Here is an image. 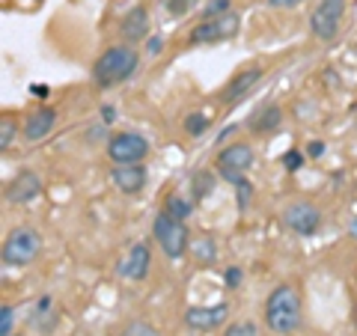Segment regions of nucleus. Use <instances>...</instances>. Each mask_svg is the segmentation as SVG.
<instances>
[{"label": "nucleus", "instance_id": "nucleus-27", "mask_svg": "<svg viewBox=\"0 0 357 336\" xmlns=\"http://www.w3.org/2000/svg\"><path fill=\"white\" fill-rule=\"evenodd\" d=\"M194 3H197V0H170L167 6H170V13H173V15H185Z\"/></svg>", "mask_w": 357, "mask_h": 336}, {"label": "nucleus", "instance_id": "nucleus-23", "mask_svg": "<svg viewBox=\"0 0 357 336\" xmlns=\"http://www.w3.org/2000/svg\"><path fill=\"white\" fill-rule=\"evenodd\" d=\"M194 256L199 262H211V259H215V241H211L208 235H206V238H199L194 244Z\"/></svg>", "mask_w": 357, "mask_h": 336}, {"label": "nucleus", "instance_id": "nucleus-30", "mask_svg": "<svg viewBox=\"0 0 357 336\" xmlns=\"http://www.w3.org/2000/svg\"><path fill=\"white\" fill-rule=\"evenodd\" d=\"M161 45H164V42H161V36H152V39H149V45H146V51L155 57V54H161Z\"/></svg>", "mask_w": 357, "mask_h": 336}, {"label": "nucleus", "instance_id": "nucleus-1", "mask_svg": "<svg viewBox=\"0 0 357 336\" xmlns=\"http://www.w3.org/2000/svg\"><path fill=\"white\" fill-rule=\"evenodd\" d=\"M304 321V304H301V292L292 283H280L265 300V324L268 330L277 336H292L301 330Z\"/></svg>", "mask_w": 357, "mask_h": 336}, {"label": "nucleus", "instance_id": "nucleus-12", "mask_svg": "<svg viewBox=\"0 0 357 336\" xmlns=\"http://www.w3.org/2000/svg\"><path fill=\"white\" fill-rule=\"evenodd\" d=\"M110 182L116 185V190L122 194H140L146 188V170L140 164H116L110 170Z\"/></svg>", "mask_w": 357, "mask_h": 336}, {"label": "nucleus", "instance_id": "nucleus-4", "mask_svg": "<svg viewBox=\"0 0 357 336\" xmlns=\"http://www.w3.org/2000/svg\"><path fill=\"white\" fill-rule=\"evenodd\" d=\"M238 30H241V15L227 13V15H218V18H203L191 30L188 42H191V45H218V42L236 39Z\"/></svg>", "mask_w": 357, "mask_h": 336}, {"label": "nucleus", "instance_id": "nucleus-22", "mask_svg": "<svg viewBox=\"0 0 357 336\" xmlns=\"http://www.w3.org/2000/svg\"><path fill=\"white\" fill-rule=\"evenodd\" d=\"M211 188H215V178H211L208 173H197V176H194V197H197V199L208 197Z\"/></svg>", "mask_w": 357, "mask_h": 336}, {"label": "nucleus", "instance_id": "nucleus-3", "mask_svg": "<svg viewBox=\"0 0 357 336\" xmlns=\"http://www.w3.org/2000/svg\"><path fill=\"white\" fill-rule=\"evenodd\" d=\"M42 250V235L33 227H15L3 241V262L9 268H27Z\"/></svg>", "mask_w": 357, "mask_h": 336}, {"label": "nucleus", "instance_id": "nucleus-24", "mask_svg": "<svg viewBox=\"0 0 357 336\" xmlns=\"http://www.w3.org/2000/svg\"><path fill=\"white\" fill-rule=\"evenodd\" d=\"M223 336H259V330H256L253 321H232Z\"/></svg>", "mask_w": 357, "mask_h": 336}, {"label": "nucleus", "instance_id": "nucleus-16", "mask_svg": "<svg viewBox=\"0 0 357 336\" xmlns=\"http://www.w3.org/2000/svg\"><path fill=\"white\" fill-rule=\"evenodd\" d=\"M119 30H122V36H126L131 45H134V42H140L143 36H149V13H146L143 6H134L131 13L122 18Z\"/></svg>", "mask_w": 357, "mask_h": 336}, {"label": "nucleus", "instance_id": "nucleus-20", "mask_svg": "<svg viewBox=\"0 0 357 336\" xmlns=\"http://www.w3.org/2000/svg\"><path fill=\"white\" fill-rule=\"evenodd\" d=\"M227 13H232V0H208L203 6V18H218Z\"/></svg>", "mask_w": 357, "mask_h": 336}, {"label": "nucleus", "instance_id": "nucleus-17", "mask_svg": "<svg viewBox=\"0 0 357 336\" xmlns=\"http://www.w3.org/2000/svg\"><path fill=\"white\" fill-rule=\"evenodd\" d=\"M280 107H274V105H268V107H262L259 114H256L253 119H250V131L253 134H268V131H277V125H280Z\"/></svg>", "mask_w": 357, "mask_h": 336}, {"label": "nucleus", "instance_id": "nucleus-2", "mask_svg": "<svg viewBox=\"0 0 357 336\" xmlns=\"http://www.w3.org/2000/svg\"><path fill=\"white\" fill-rule=\"evenodd\" d=\"M137 51L131 48V45H114V48H107L102 57L96 60L93 66V81L98 86H116L122 81H128L137 69Z\"/></svg>", "mask_w": 357, "mask_h": 336}, {"label": "nucleus", "instance_id": "nucleus-31", "mask_svg": "<svg viewBox=\"0 0 357 336\" xmlns=\"http://www.w3.org/2000/svg\"><path fill=\"white\" fill-rule=\"evenodd\" d=\"M301 0H268V6H277V9H289V6H298Z\"/></svg>", "mask_w": 357, "mask_h": 336}, {"label": "nucleus", "instance_id": "nucleus-21", "mask_svg": "<svg viewBox=\"0 0 357 336\" xmlns=\"http://www.w3.org/2000/svg\"><path fill=\"white\" fill-rule=\"evenodd\" d=\"M206 128H208V116L206 114H191V116L185 119V131L191 134V137H199Z\"/></svg>", "mask_w": 357, "mask_h": 336}, {"label": "nucleus", "instance_id": "nucleus-13", "mask_svg": "<svg viewBox=\"0 0 357 336\" xmlns=\"http://www.w3.org/2000/svg\"><path fill=\"white\" fill-rule=\"evenodd\" d=\"M262 81V69L259 66H253V69H241V72H236V77L227 84V89H223V102H229V105H236V102H241L244 96H250V89Z\"/></svg>", "mask_w": 357, "mask_h": 336}, {"label": "nucleus", "instance_id": "nucleus-7", "mask_svg": "<svg viewBox=\"0 0 357 336\" xmlns=\"http://www.w3.org/2000/svg\"><path fill=\"white\" fill-rule=\"evenodd\" d=\"M253 161H256V152L248 143H232V146L218 152V170L229 185H241Z\"/></svg>", "mask_w": 357, "mask_h": 336}, {"label": "nucleus", "instance_id": "nucleus-32", "mask_svg": "<svg viewBox=\"0 0 357 336\" xmlns=\"http://www.w3.org/2000/svg\"><path fill=\"white\" fill-rule=\"evenodd\" d=\"M102 116H105V122H114V107H105Z\"/></svg>", "mask_w": 357, "mask_h": 336}, {"label": "nucleus", "instance_id": "nucleus-26", "mask_svg": "<svg viewBox=\"0 0 357 336\" xmlns=\"http://www.w3.org/2000/svg\"><path fill=\"white\" fill-rule=\"evenodd\" d=\"M283 164L289 167V170H298V167L304 164V155H301L298 149H289V152L283 155Z\"/></svg>", "mask_w": 357, "mask_h": 336}, {"label": "nucleus", "instance_id": "nucleus-15", "mask_svg": "<svg viewBox=\"0 0 357 336\" xmlns=\"http://www.w3.org/2000/svg\"><path fill=\"white\" fill-rule=\"evenodd\" d=\"M149 262H152V256H149L146 244H134L119 271H122V277H128V280H143L149 274Z\"/></svg>", "mask_w": 357, "mask_h": 336}, {"label": "nucleus", "instance_id": "nucleus-25", "mask_svg": "<svg viewBox=\"0 0 357 336\" xmlns=\"http://www.w3.org/2000/svg\"><path fill=\"white\" fill-rule=\"evenodd\" d=\"M13 324H15V312L9 304L0 307V336H13Z\"/></svg>", "mask_w": 357, "mask_h": 336}, {"label": "nucleus", "instance_id": "nucleus-14", "mask_svg": "<svg viewBox=\"0 0 357 336\" xmlns=\"http://www.w3.org/2000/svg\"><path fill=\"white\" fill-rule=\"evenodd\" d=\"M57 125V110L54 107H42V110H33V114L24 119V140L36 143L42 137H48Z\"/></svg>", "mask_w": 357, "mask_h": 336}, {"label": "nucleus", "instance_id": "nucleus-5", "mask_svg": "<svg viewBox=\"0 0 357 336\" xmlns=\"http://www.w3.org/2000/svg\"><path fill=\"white\" fill-rule=\"evenodd\" d=\"M342 18H345V0H319V6L310 15L312 36L321 42H333L340 36Z\"/></svg>", "mask_w": 357, "mask_h": 336}, {"label": "nucleus", "instance_id": "nucleus-10", "mask_svg": "<svg viewBox=\"0 0 357 336\" xmlns=\"http://www.w3.org/2000/svg\"><path fill=\"white\" fill-rule=\"evenodd\" d=\"M229 316V304H215V307H188L185 310V324L191 330H215L220 328Z\"/></svg>", "mask_w": 357, "mask_h": 336}, {"label": "nucleus", "instance_id": "nucleus-28", "mask_svg": "<svg viewBox=\"0 0 357 336\" xmlns=\"http://www.w3.org/2000/svg\"><path fill=\"white\" fill-rule=\"evenodd\" d=\"M223 283H227L229 289H236L241 283V271H238V268H229V271L223 274Z\"/></svg>", "mask_w": 357, "mask_h": 336}, {"label": "nucleus", "instance_id": "nucleus-19", "mask_svg": "<svg viewBox=\"0 0 357 336\" xmlns=\"http://www.w3.org/2000/svg\"><path fill=\"white\" fill-rule=\"evenodd\" d=\"M15 143V122H13V116H3L0 119V149H9Z\"/></svg>", "mask_w": 357, "mask_h": 336}, {"label": "nucleus", "instance_id": "nucleus-33", "mask_svg": "<svg viewBox=\"0 0 357 336\" xmlns=\"http://www.w3.org/2000/svg\"><path fill=\"white\" fill-rule=\"evenodd\" d=\"M13 336H15V333H13Z\"/></svg>", "mask_w": 357, "mask_h": 336}, {"label": "nucleus", "instance_id": "nucleus-9", "mask_svg": "<svg viewBox=\"0 0 357 336\" xmlns=\"http://www.w3.org/2000/svg\"><path fill=\"white\" fill-rule=\"evenodd\" d=\"M283 220H286V227L298 235H316L321 227V211L312 203H307V199H301V203L286 206Z\"/></svg>", "mask_w": 357, "mask_h": 336}, {"label": "nucleus", "instance_id": "nucleus-11", "mask_svg": "<svg viewBox=\"0 0 357 336\" xmlns=\"http://www.w3.org/2000/svg\"><path fill=\"white\" fill-rule=\"evenodd\" d=\"M39 194H42V178L36 173H30V170L18 173L13 182L6 185V199L9 203H15V206L30 203V199H36Z\"/></svg>", "mask_w": 357, "mask_h": 336}, {"label": "nucleus", "instance_id": "nucleus-8", "mask_svg": "<svg viewBox=\"0 0 357 336\" xmlns=\"http://www.w3.org/2000/svg\"><path fill=\"white\" fill-rule=\"evenodd\" d=\"M149 155V140L134 131H119L107 140V158L114 164H140Z\"/></svg>", "mask_w": 357, "mask_h": 336}, {"label": "nucleus", "instance_id": "nucleus-29", "mask_svg": "<svg viewBox=\"0 0 357 336\" xmlns=\"http://www.w3.org/2000/svg\"><path fill=\"white\" fill-rule=\"evenodd\" d=\"M321 152H325V143H321V140H310V149H307L310 158H319Z\"/></svg>", "mask_w": 357, "mask_h": 336}, {"label": "nucleus", "instance_id": "nucleus-6", "mask_svg": "<svg viewBox=\"0 0 357 336\" xmlns=\"http://www.w3.org/2000/svg\"><path fill=\"white\" fill-rule=\"evenodd\" d=\"M152 235L155 241L161 244V250L170 256V259H178V256H185L188 250V229H185V220H176L170 217L167 211H161L158 217L152 223Z\"/></svg>", "mask_w": 357, "mask_h": 336}, {"label": "nucleus", "instance_id": "nucleus-18", "mask_svg": "<svg viewBox=\"0 0 357 336\" xmlns=\"http://www.w3.org/2000/svg\"><path fill=\"white\" fill-rule=\"evenodd\" d=\"M164 211H167L170 217H176V220H185L188 215H191V203H188V199H182L178 194H173V197H167Z\"/></svg>", "mask_w": 357, "mask_h": 336}]
</instances>
